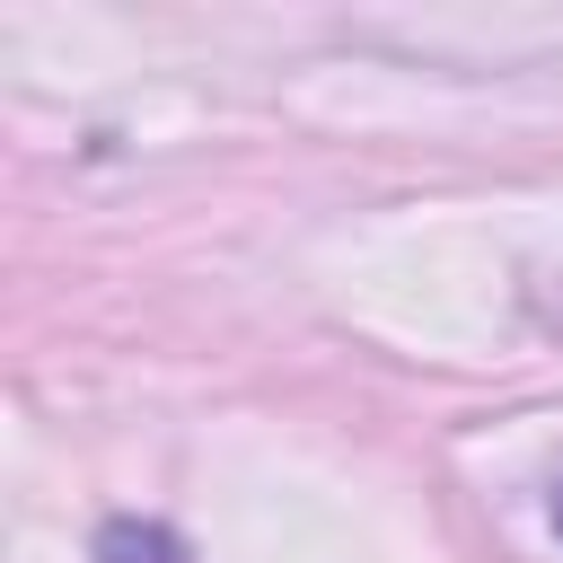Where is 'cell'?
Returning <instances> with one entry per match:
<instances>
[{"label":"cell","instance_id":"2","mask_svg":"<svg viewBox=\"0 0 563 563\" xmlns=\"http://www.w3.org/2000/svg\"><path fill=\"white\" fill-rule=\"evenodd\" d=\"M554 528H563V501H554Z\"/></svg>","mask_w":563,"mask_h":563},{"label":"cell","instance_id":"1","mask_svg":"<svg viewBox=\"0 0 563 563\" xmlns=\"http://www.w3.org/2000/svg\"><path fill=\"white\" fill-rule=\"evenodd\" d=\"M97 563H194L185 537L167 519H106L97 528Z\"/></svg>","mask_w":563,"mask_h":563}]
</instances>
